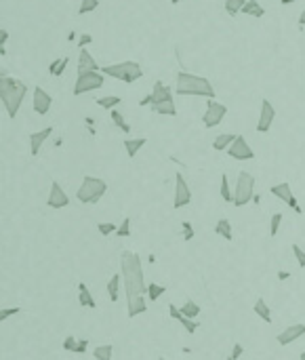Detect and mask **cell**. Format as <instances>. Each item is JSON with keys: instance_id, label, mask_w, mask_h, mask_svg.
<instances>
[{"instance_id": "6da1fadb", "label": "cell", "mask_w": 305, "mask_h": 360, "mask_svg": "<svg viewBox=\"0 0 305 360\" xmlns=\"http://www.w3.org/2000/svg\"><path fill=\"white\" fill-rule=\"evenodd\" d=\"M120 272H122V282L126 291V310L128 318H135L139 314L147 312V284L143 278V266L141 257L133 251H122L120 255Z\"/></svg>"}, {"instance_id": "7a4b0ae2", "label": "cell", "mask_w": 305, "mask_h": 360, "mask_svg": "<svg viewBox=\"0 0 305 360\" xmlns=\"http://www.w3.org/2000/svg\"><path fill=\"white\" fill-rule=\"evenodd\" d=\"M175 93L183 95V97H204L215 99V87L204 76H196L190 72H179L177 80H175Z\"/></svg>"}, {"instance_id": "3957f363", "label": "cell", "mask_w": 305, "mask_h": 360, "mask_svg": "<svg viewBox=\"0 0 305 360\" xmlns=\"http://www.w3.org/2000/svg\"><path fill=\"white\" fill-rule=\"evenodd\" d=\"M26 93H28L26 82H21L13 76H5V74L0 76V101H3L9 118L17 116L23 99H26Z\"/></svg>"}, {"instance_id": "277c9868", "label": "cell", "mask_w": 305, "mask_h": 360, "mask_svg": "<svg viewBox=\"0 0 305 360\" xmlns=\"http://www.w3.org/2000/svg\"><path fill=\"white\" fill-rule=\"evenodd\" d=\"M105 192H108V184H105L103 179L87 175L85 179H82L78 192H76V198L82 202V205H97V202L105 196Z\"/></svg>"}, {"instance_id": "5b68a950", "label": "cell", "mask_w": 305, "mask_h": 360, "mask_svg": "<svg viewBox=\"0 0 305 360\" xmlns=\"http://www.w3.org/2000/svg\"><path fill=\"white\" fill-rule=\"evenodd\" d=\"M101 72L105 76L116 78V80H122L126 85H133L139 78L143 76V70L137 62H120V64H112V66H105L101 68Z\"/></svg>"}, {"instance_id": "8992f818", "label": "cell", "mask_w": 305, "mask_h": 360, "mask_svg": "<svg viewBox=\"0 0 305 360\" xmlns=\"http://www.w3.org/2000/svg\"><path fill=\"white\" fill-rule=\"evenodd\" d=\"M255 177L249 171H240L238 179H236V186H234V202L232 205L236 207H244L255 198Z\"/></svg>"}, {"instance_id": "52a82bcc", "label": "cell", "mask_w": 305, "mask_h": 360, "mask_svg": "<svg viewBox=\"0 0 305 360\" xmlns=\"http://www.w3.org/2000/svg\"><path fill=\"white\" fill-rule=\"evenodd\" d=\"M105 85V74L103 72H78V78L74 82V89L72 93L76 95H85L91 91H97Z\"/></svg>"}, {"instance_id": "ba28073f", "label": "cell", "mask_w": 305, "mask_h": 360, "mask_svg": "<svg viewBox=\"0 0 305 360\" xmlns=\"http://www.w3.org/2000/svg\"><path fill=\"white\" fill-rule=\"evenodd\" d=\"M227 116V107L223 103H219L215 99H208L206 101V112L202 116V125L206 129H215L217 125L223 123V118Z\"/></svg>"}, {"instance_id": "9c48e42d", "label": "cell", "mask_w": 305, "mask_h": 360, "mask_svg": "<svg viewBox=\"0 0 305 360\" xmlns=\"http://www.w3.org/2000/svg\"><path fill=\"white\" fill-rule=\"evenodd\" d=\"M192 202V190L187 186L181 173L175 175V194H173V209H183Z\"/></svg>"}, {"instance_id": "30bf717a", "label": "cell", "mask_w": 305, "mask_h": 360, "mask_svg": "<svg viewBox=\"0 0 305 360\" xmlns=\"http://www.w3.org/2000/svg\"><path fill=\"white\" fill-rule=\"evenodd\" d=\"M227 156L234 158V160H253L255 152H253V148L249 146V141H246L242 135H236L234 143L227 148Z\"/></svg>"}, {"instance_id": "8fae6325", "label": "cell", "mask_w": 305, "mask_h": 360, "mask_svg": "<svg viewBox=\"0 0 305 360\" xmlns=\"http://www.w3.org/2000/svg\"><path fill=\"white\" fill-rule=\"evenodd\" d=\"M274 120H276V107L272 105L269 99H263L259 118H257V131H259V133H267V131L274 127Z\"/></svg>"}, {"instance_id": "7c38bea8", "label": "cell", "mask_w": 305, "mask_h": 360, "mask_svg": "<svg viewBox=\"0 0 305 360\" xmlns=\"http://www.w3.org/2000/svg\"><path fill=\"white\" fill-rule=\"evenodd\" d=\"M272 194L276 196V198H280L284 202V205H288L295 213H303L301 211V207H299V202H297V198H295V194H292V190H290V184H286V182H282V184H278V186H272Z\"/></svg>"}, {"instance_id": "4fadbf2b", "label": "cell", "mask_w": 305, "mask_h": 360, "mask_svg": "<svg viewBox=\"0 0 305 360\" xmlns=\"http://www.w3.org/2000/svg\"><path fill=\"white\" fill-rule=\"evenodd\" d=\"M46 205L51 209H65L69 205V196L65 194V190L61 188V184L53 182L51 184V190H49V198H46Z\"/></svg>"}, {"instance_id": "5bb4252c", "label": "cell", "mask_w": 305, "mask_h": 360, "mask_svg": "<svg viewBox=\"0 0 305 360\" xmlns=\"http://www.w3.org/2000/svg\"><path fill=\"white\" fill-rule=\"evenodd\" d=\"M305 335V325L303 322H297V325H290L286 327L282 333H278V343L280 345H290V343H295L297 339H301Z\"/></svg>"}, {"instance_id": "9a60e30c", "label": "cell", "mask_w": 305, "mask_h": 360, "mask_svg": "<svg viewBox=\"0 0 305 360\" xmlns=\"http://www.w3.org/2000/svg\"><path fill=\"white\" fill-rule=\"evenodd\" d=\"M32 105H34V112H36L38 116H44V114H49V110H51L53 97L44 89L36 87V89H34V103Z\"/></svg>"}, {"instance_id": "2e32d148", "label": "cell", "mask_w": 305, "mask_h": 360, "mask_svg": "<svg viewBox=\"0 0 305 360\" xmlns=\"http://www.w3.org/2000/svg\"><path fill=\"white\" fill-rule=\"evenodd\" d=\"M51 133H53V127H46V129H40V131H36V133L30 135V154L32 156H38L42 143L49 139Z\"/></svg>"}, {"instance_id": "e0dca14e", "label": "cell", "mask_w": 305, "mask_h": 360, "mask_svg": "<svg viewBox=\"0 0 305 360\" xmlns=\"http://www.w3.org/2000/svg\"><path fill=\"white\" fill-rule=\"evenodd\" d=\"M78 72H101L99 64L95 62V57H93L87 49H80V55H78Z\"/></svg>"}, {"instance_id": "ac0fdd59", "label": "cell", "mask_w": 305, "mask_h": 360, "mask_svg": "<svg viewBox=\"0 0 305 360\" xmlns=\"http://www.w3.org/2000/svg\"><path fill=\"white\" fill-rule=\"evenodd\" d=\"M151 103H160V101H169V99H173V91H171V87H167L164 82H156L154 85V89H151Z\"/></svg>"}, {"instance_id": "d6986e66", "label": "cell", "mask_w": 305, "mask_h": 360, "mask_svg": "<svg viewBox=\"0 0 305 360\" xmlns=\"http://www.w3.org/2000/svg\"><path fill=\"white\" fill-rule=\"evenodd\" d=\"M78 302H80L82 308H89V310H95V308H97L95 297L91 295L89 286H87L85 282H78Z\"/></svg>"}, {"instance_id": "ffe728a7", "label": "cell", "mask_w": 305, "mask_h": 360, "mask_svg": "<svg viewBox=\"0 0 305 360\" xmlns=\"http://www.w3.org/2000/svg\"><path fill=\"white\" fill-rule=\"evenodd\" d=\"M151 112L156 114H162V116H177V105H175L173 99L169 101H160V103H151Z\"/></svg>"}, {"instance_id": "44dd1931", "label": "cell", "mask_w": 305, "mask_h": 360, "mask_svg": "<svg viewBox=\"0 0 305 360\" xmlns=\"http://www.w3.org/2000/svg\"><path fill=\"white\" fill-rule=\"evenodd\" d=\"M147 143L145 137H137V139H124V150H126V156L128 158H135V156L139 154V150H141L143 146Z\"/></svg>"}, {"instance_id": "7402d4cb", "label": "cell", "mask_w": 305, "mask_h": 360, "mask_svg": "<svg viewBox=\"0 0 305 360\" xmlns=\"http://www.w3.org/2000/svg\"><path fill=\"white\" fill-rule=\"evenodd\" d=\"M253 310H255V314L259 316L263 322H267V325H269V322H272V310H269V306H267V302H265L263 297H259V299H257V302H255V306H253Z\"/></svg>"}, {"instance_id": "603a6c76", "label": "cell", "mask_w": 305, "mask_h": 360, "mask_svg": "<svg viewBox=\"0 0 305 360\" xmlns=\"http://www.w3.org/2000/svg\"><path fill=\"white\" fill-rule=\"evenodd\" d=\"M242 15H249V17H265V9L259 5V0H246V5L242 9Z\"/></svg>"}, {"instance_id": "cb8c5ba5", "label": "cell", "mask_w": 305, "mask_h": 360, "mask_svg": "<svg viewBox=\"0 0 305 360\" xmlns=\"http://www.w3.org/2000/svg\"><path fill=\"white\" fill-rule=\"evenodd\" d=\"M234 139H236V135L234 133H223V135H217L215 141H213V148L217 152H227V148L234 143Z\"/></svg>"}, {"instance_id": "d4e9b609", "label": "cell", "mask_w": 305, "mask_h": 360, "mask_svg": "<svg viewBox=\"0 0 305 360\" xmlns=\"http://www.w3.org/2000/svg\"><path fill=\"white\" fill-rule=\"evenodd\" d=\"M215 232H217V236H221L223 240H227V243L234 238L232 223H230V219H225V217H223V219H219V221L215 223Z\"/></svg>"}, {"instance_id": "484cf974", "label": "cell", "mask_w": 305, "mask_h": 360, "mask_svg": "<svg viewBox=\"0 0 305 360\" xmlns=\"http://www.w3.org/2000/svg\"><path fill=\"white\" fill-rule=\"evenodd\" d=\"M120 278H122V274H114L112 278L108 280V295L110 299L116 304L118 302V291H120Z\"/></svg>"}, {"instance_id": "4316f807", "label": "cell", "mask_w": 305, "mask_h": 360, "mask_svg": "<svg viewBox=\"0 0 305 360\" xmlns=\"http://www.w3.org/2000/svg\"><path fill=\"white\" fill-rule=\"evenodd\" d=\"M181 314H183L185 318L196 320L198 316H200V306H198L196 302H192V299H187V302L181 306Z\"/></svg>"}, {"instance_id": "83f0119b", "label": "cell", "mask_w": 305, "mask_h": 360, "mask_svg": "<svg viewBox=\"0 0 305 360\" xmlns=\"http://www.w3.org/2000/svg\"><path fill=\"white\" fill-rule=\"evenodd\" d=\"M244 5H246V0H225V3H223V9H225V13H227V15L234 17V15L242 13Z\"/></svg>"}, {"instance_id": "f1b7e54d", "label": "cell", "mask_w": 305, "mask_h": 360, "mask_svg": "<svg viewBox=\"0 0 305 360\" xmlns=\"http://www.w3.org/2000/svg\"><path fill=\"white\" fill-rule=\"evenodd\" d=\"M112 354H114V345H110V343L97 345L95 350H93V356H95V360H112Z\"/></svg>"}, {"instance_id": "f546056e", "label": "cell", "mask_w": 305, "mask_h": 360, "mask_svg": "<svg viewBox=\"0 0 305 360\" xmlns=\"http://www.w3.org/2000/svg\"><path fill=\"white\" fill-rule=\"evenodd\" d=\"M95 101H97L99 107H103V110H114V107L118 105L122 99L118 97V95H105V97H99V99H95Z\"/></svg>"}, {"instance_id": "4dcf8cb0", "label": "cell", "mask_w": 305, "mask_h": 360, "mask_svg": "<svg viewBox=\"0 0 305 360\" xmlns=\"http://www.w3.org/2000/svg\"><path fill=\"white\" fill-rule=\"evenodd\" d=\"M221 198H223L225 202H234V190L230 186V179H227L225 173L221 175Z\"/></svg>"}, {"instance_id": "1f68e13d", "label": "cell", "mask_w": 305, "mask_h": 360, "mask_svg": "<svg viewBox=\"0 0 305 360\" xmlns=\"http://www.w3.org/2000/svg\"><path fill=\"white\" fill-rule=\"evenodd\" d=\"M164 293H167V286L156 284V282H149L147 284V299H149V302H156V299H160Z\"/></svg>"}, {"instance_id": "d6a6232c", "label": "cell", "mask_w": 305, "mask_h": 360, "mask_svg": "<svg viewBox=\"0 0 305 360\" xmlns=\"http://www.w3.org/2000/svg\"><path fill=\"white\" fill-rule=\"evenodd\" d=\"M112 123L116 125V127H118V129H122V133H131V127H128L126 125V120H124V116L118 112V110H112Z\"/></svg>"}, {"instance_id": "836d02e7", "label": "cell", "mask_w": 305, "mask_h": 360, "mask_svg": "<svg viewBox=\"0 0 305 360\" xmlns=\"http://www.w3.org/2000/svg\"><path fill=\"white\" fill-rule=\"evenodd\" d=\"M99 7V0H82L80 3V9H78V13L80 15H87V13H93Z\"/></svg>"}, {"instance_id": "e575fe53", "label": "cell", "mask_w": 305, "mask_h": 360, "mask_svg": "<svg viewBox=\"0 0 305 360\" xmlns=\"http://www.w3.org/2000/svg\"><path fill=\"white\" fill-rule=\"evenodd\" d=\"M280 223H282V213H274L272 215V221H269V236H278Z\"/></svg>"}, {"instance_id": "d590c367", "label": "cell", "mask_w": 305, "mask_h": 360, "mask_svg": "<svg viewBox=\"0 0 305 360\" xmlns=\"http://www.w3.org/2000/svg\"><path fill=\"white\" fill-rule=\"evenodd\" d=\"M116 236H120V238L131 236V217H124L122 219V223L118 225V230H116Z\"/></svg>"}, {"instance_id": "8d00e7d4", "label": "cell", "mask_w": 305, "mask_h": 360, "mask_svg": "<svg viewBox=\"0 0 305 360\" xmlns=\"http://www.w3.org/2000/svg\"><path fill=\"white\" fill-rule=\"evenodd\" d=\"M97 230H99V234L101 236H110V234H116V230H118V225L116 223H105V221H101L99 225H97Z\"/></svg>"}, {"instance_id": "74e56055", "label": "cell", "mask_w": 305, "mask_h": 360, "mask_svg": "<svg viewBox=\"0 0 305 360\" xmlns=\"http://www.w3.org/2000/svg\"><path fill=\"white\" fill-rule=\"evenodd\" d=\"M181 227H183V230H181V238L185 240V243H187V240H192V238H194V227H192V223H190V221H181Z\"/></svg>"}, {"instance_id": "f35d334b", "label": "cell", "mask_w": 305, "mask_h": 360, "mask_svg": "<svg viewBox=\"0 0 305 360\" xmlns=\"http://www.w3.org/2000/svg\"><path fill=\"white\" fill-rule=\"evenodd\" d=\"M290 249H292V253H295V257H297L299 268H305V251H303L299 245H292Z\"/></svg>"}, {"instance_id": "ab89813d", "label": "cell", "mask_w": 305, "mask_h": 360, "mask_svg": "<svg viewBox=\"0 0 305 360\" xmlns=\"http://www.w3.org/2000/svg\"><path fill=\"white\" fill-rule=\"evenodd\" d=\"M19 312H21V308H3V310H0V322H5L7 318L19 314Z\"/></svg>"}, {"instance_id": "60d3db41", "label": "cell", "mask_w": 305, "mask_h": 360, "mask_svg": "<svg viewBox=\"0 0 305 360\" xmlns=\"http://www.w3.org/2000/svg\"><path fill=\"white\" fill-rule=\"evenodd\" d=\"M179 322L183 325V329H185L187 333H196V331H198V322H196V320H192V318H185V316H183Z\"/></svg>"}, {"instance_id": "b9f144b4", "label": "cell", "mask_w": 305, "mask_h": 360, "mask_svg": "<svg viewBox=\"0 0 305 360\" xmlns=\"http://www.w3.org/2000/svg\"><path fill=\"white\" fill-rule=\"evenodd\" d=\"M242 354H244V345L234 343V345H232V352H230V356H227V360H238Z\"/></svg>"}, {"instance_id": "7bdbcfd3", "label": "cell", "mask_w": 305, "mask_h": 360, "mask_svg": "<svg viewBox=\"0 0 305 360\" xmlns=\"http://www.w3.org/2000/svg\"><path fill=\"white\" fill-rule=\"evenodd\" d=\"M76 343H78V339L74 337V335H67V337L63 339V350L65 352H74L76 350Z\"/></svg>"}, {"instance_id": "ee69618b", "label": "cell", "mask_w": 305, "mask_h": 360, "mask_svg": "<svg viewBox=\"0 0 305 360\" xmlns=\"http://www.w3.org/2000/svg\"><path fill=\"white\" fill-rule=\"evenodd\" d=\"M67 64H69V59H67V57H61V64L51 72V76H61L63 72H65V68H67Z\"/></svg>"}, {"instance_id": "f6af8a7d", "label": "cell", "mask_w": 305, "mask_h": 360, "mask_svg": "<svg viewBox=\"0 0 305 360\" xmlns=\"http://www.w3.org/2000/svg\"><path fill=\"white\" fill-rule=\"evenodd\" d=\"M93 42V36L91 34H80L78 38V49H87V46Z\"/></svg>"}, {"instance_id": "bcb514c9", "label": "cell", "mask_w": 305, "mask_h": 360, "mask_svg": "<svg viewBox=\"0 0 305 360\" xmlns=\"http://www.w3.org/2000/svg\"><path fill=\"white\" fill-rule=\"evenodd\" d=\"M169 314H171V318H175V320H181L183 318V314H181V308H177V306H169Z\"/></svg>"}, {"instance_id": "7dc6e473", "label": "cell", "mask_w": 305, "mask_h": 360, "mask_svg": "<svg viewBox=\"0 0 305 360\" xmlns=\"http://www.w3.org/2000/svg\"><path fill=\"white\" fill-rule=\"evenodd\" d=\"M89 350V341L87 339H78V343H76V350H74V354H85Z\"/></svg>"}, {"instance_id": "c3c4849f", "label": "cell", "mask_w": 305, "mask_h": 360, "mask_svg": "<svg viewBox=\"0 0 305 360\" xmlns=\"http://www.w3.org/2000/svg\"><path fill=\"white\" fill-rule=\"evenodd\" d=\"M7 40H9V32L3 28V30H0V46H5Z\"/></svg>"}, {"instance_id": "681fc988", "label": "cell", "mask_w": 305, "mask_h": 360, "mask_svg": "<svg viewBox=\"0 0 305 360\" xmlns=\"http://www.w3.org/2000/svg\"><path fill=\"white\" fill-rule=\"evenodd\" d=\"M278 278H280V280H286V278H290V274H288L286 270H280V272H278Z\"/></svg>"}, {"instance_id": "f907efd6", "label": "cell", "mask_w": 305, "mask_h": 360, "mask_svg": "<svg viewBox=\"0 0 305 360\" xmlns=\"http://www.w3.org/2000/svg\"><path fill=\"white\" fill-rule=\"evenodd\" d=\"M299 26H305V9L301 11V15H299Z\"/></svg>"}, {"instance_id": "816d5d0a", "label": "cell", "mask_w": 305, "mask_h": 360, "mask_svg": "<svg viewBox=\"0 0 305 360\" xmlns=\"http://www.w3.org/2000/svg\"><path fill=\"white\" fill-rule=\"evenodd\" d=\"M299 360H305V352H301V356H299Z\"/></svg>"}, {"instance_id": "f5cc1de1", "label": "cell", "mask_w": 305, "mask_h": 360, "mask_svg": "<svg viewBox=\"0 0 305 360\" xmlns=\"http://www.w3.org/2000/svg\"><path fill=\"white\" fill-rule=\"evenodd\" d=\"M288 3H292V0H282V5H288Z\"/></svg>"}, {"instance_id": "db71d44e", "label": "cell", "mask_w": 305, "mask_h": 360, "mask_svg": "<svg viewBox=\"0 0 305 360\" xmlns=\"http://www.w3.org/2000/svg\"><path fill=\"white\" fill-rule=\"evenodd\" d=\"M160 360H167V358H160Z\"/></svg>"}]
</instances>
